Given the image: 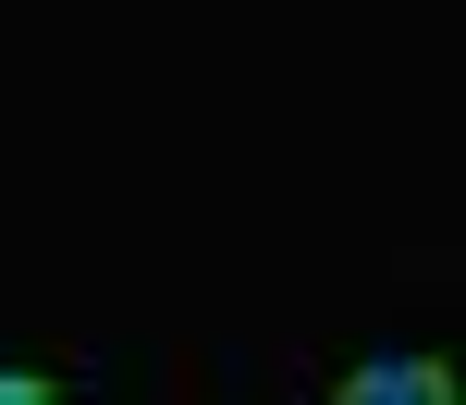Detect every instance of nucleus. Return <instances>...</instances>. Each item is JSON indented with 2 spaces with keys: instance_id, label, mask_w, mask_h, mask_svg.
Listing matches in <instances>:
<instances>
[{
  "instance_id": "nucleus-1",
  "label": "nucleus",
  "mask_w": 466,
  "mask_h": 405,
  "mask_svg": "<svg viewBox=\"0 0 466 405\" xmlns=\"http://www.w3.org/2000/svg\"><path fill=\"white\" fill-rule=\"evenodd\" d=\"M331 393H344V405H393V393H430V405H442L454 381H442V357H369V369H344Z\"/></svg>"
},
{
  "instance_id": "nucleus-2",
  "label": "nucleus",
  "mask_w": 466,
  "mask_h": 405,
  "mask_svg": "<svg viewBox=\"0 0 466 405\" xmlns=\"http://www.w3.org/2000/svg\"><path fill=\"white\" fill-rule=\"evenodd\" d=\"M25 393H62L49 369H25V357H0V405H25Z\"/></svg>"
}]
</instances>
